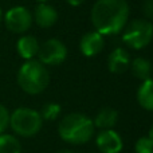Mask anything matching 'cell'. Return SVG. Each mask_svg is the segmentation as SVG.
I'll return each mask as SVG.
<instances>
[{"label": "cell", "instance_id": "6da1fadb", "mask_svg": "<svg viewBox=\"0 0 153 153\" xmlns=\"http://www.w3.org/2000/svg\"><path fill=\"white\" fill-rule=\"evenodd\" d=\"M129 4L126 0H97L90 12L95 31L102 36L117 35L129 20Z\"/></svg>", "mask_w": 153, "mask_h": 153}, {"label": "cell", "instance_id": "7a4b0ae2", "mask_svg": "<svg viewBox=\"0 0 153 153\" xmlns=\"http://www.w3.org/2000/svg\"><path fill=\"white\" fill-rule=\"evenodd\" d=\"M93 120L82 113L66 114L58 124V134L63 141L73 145L89 143L94 136Z\"/></svg>", "mask_w": 153, "mask_h": 153}, {"label": "cell", "instance_id": "3957f363", "mask_svg": "<svg viewBox=\"0 0 153 153\" xmlns=\"http://www.w3.org/2000/svg\"><path fill=\"white\" fill-rule=\"evenodd\" d=\"M18 85L24 93L36 95L43 93L50 83V74L47 67L38 59L26 61L20 66L16 75Z\"/></svg>", "mask_w": 153, "mask_h": 153}, {"label": "cell", "instance_id": "277c9868", "mask_svg": "<svg viewBox=\"0 0 153 153\" xmlns=\"http://www.w3.org/2000/svg\"><path fill=\"white\" fill-rule=\"evenodd\" d=\"M43 126L42 116L38 110L31 108H18L10 113V128L16 136L34 137Z\"/></svg>", "mask_w": 153, "mask_h": 153}, {"label": "cell", "instance_id": "5b68a950", "mask_svg": "<svg viewBox=\"0 0 153 153\" xmlns=\"http://www.w3.org/2000/svg\"><path fill=\"white\" fill-rule=\"evenodd\" d=\"M122 40L128 47L141 50L153 40V23L146 19H134L126 24L122 32Z\"/></svg>", "mask_w": 153, "mask_h": 153}, {"label": "cell", "instance_id": "8992f818", "mask_svg": "<svg viewBox=\"0 0 153 153\" xmlns=\"http://www.w3.org/2000/svg\"><path fill=\"white\" fill-rule=\"evenodd\" d=\"M38 61L45 66H58L62 65L67 58V47L59 39L51 38L39 46Z\"/></svg>", "mask_w": 153, "mask_h": 153}, {"label": "cell", "instance_id": "52a82bcc", "mask_svg": "<svg viewBox=\"0 0 153 153\" xmlns=\"http://www.w3.org/2000/svg\"><path fill=\"white\" fill-rule=\"evenodd\" d=\"M4 24L12 34H24L32 26V13L23 5H15L5 12Z\"/></svg>", "mask_w": 153, "mask_h": 153}, {"label": "cell", "instance_id": "ba28073f", "mask_svg": "<svg viewBox=\"0 0 153 153\" xmlns=\"http://www.w3.org/2000/svg\"><path fill=\"white\" fill-rule=\"evenodd\" d=\"M95 144L101 153H120L124 148V141L114 129L100 130L95 137Z\"/></svg>", "mask_w": 153, "mask_h": 153}, {"label": "cell", "instance_id": "9c48e42d", "mask_svg": "<svg viewBox=\"0 0 153 153\" xmlns=\"http://www.w3.org/2000/svg\"><path fill=\"white\" fill-rule=\"evenodd\" d=\"M105 39L97 31H89L79 40V50L85 56H95L103 50Z\"/></svg>", "mask_w": 153, "mask_h": 153}, {"label": "cell", "instance_id": "30bf717a", "mask_svg": "<svg viewBox=\"0 0 153 153\" xmlns=\"http://www.w3.org/2000/svg\"><path fill=\"white\" fill-rule=\"evenodd\" d=\"M32 20L42 28H50L58 20V11L48 3H39L34 10Z\"/></svg>", "mask_w": 153, "mask_h": 153}, {"label": "cell", "instance_id": "8fae6325", "mask_svg": "<svg viewBox=\"0 0 153 153\" xmlns=\"http://www.w3.org/2000/svg\"><path fill=\"white\" fill-rule=\"evenodd\" d=\"M130 55L124 47H116L108 56V69L113 74H122L130 67Z\"/></svg>", "mask_w": 153, "mask_h": 153}, {"label": "cell", "instance_id": "7c38bea8", "mask_svg": "<svg viewBox=\"0 0 153 153\" xmlns=\"http://www.w3.org/2000/svg\"><path fill=\"white\" fill-rule=\"evenodd\" d=\"M40 43L38 42V39L32 35H23L19 38V40L16 42V51L18 54L26 61L34 59L38 55Z\"/></svg>", "mask_w": 153, "mask_h": 153}, {"label": "cell", "instance_id": "4fadbf2b", "mask_svg": "<svg viewBox=\"0 0 153 153\" xmlns=\"http://www.w3.org/2000/svg\"><path fill=\"white\" fill-rule=\"evenodd\" d=\"M117 121H118V111L113 108L106 106V108H102L97 113V116L93 120V124L98 129L105 130V129H113L116 126Z\"/></svg>", "mask_w": 153, "mask_h": 153}, {"label": "cell", "instance_id": "5bb4252c", "mask_svg": "<svg viewBox=\"0 0 153 153\" xmlns=\"http://www.w3.org/2000/svg\"><path fill=\"white\" fill-rule=\"evenodd\" d=\"M137 102L143 109L153 111V78L143 81L137 90Z\"/></svg>", "mask_w": 153, "mask_h": 153}, {"label": "cell", "instance_id": "9a60e30c", "mask_svg": "<svg viewBox=\"0 0 153 153\" xmlns=\"http://www.w3.org/2000/svg\"><path fill=\"white\" fill-rule=\"evenodd\" d=\"M130 69H132L133 75L140 81H146V79L152 78L153 73V65L149 59L143 58V56H137L130 62Z\"/></svg>", "mask_w": 153, "mask_h": 153}, {"label": "cell", "instance_id": "2e32d148", "mask_svg": "<svg viewBox=\"0 0 153 153\" xmlns=\"http://www.w3.org/2000/svg\"><path fill=\"white\" fill-rule=\"evenodd\" d=\"M0 153H22V144L19 138L10 133L0 134Z\"/></svg>", "mask_w": 153, "mask_h": 153}, {"label": "cell", "instance_id": "e0dca14e", "mask_svg": "<svg viewBox=\"0 0 153 153\" xmlns=\"http://www.w3.org/2000/svg\"><path fill=\"white\" fill-rule=\"evenodd\" d=\"M61 110H62V108L59 103L48 102L43 106L39 113H40V116H42L43 121H55L59 117V114H61Z\"/></svg>", "mask_w": 153, "mask_h": 153}, {"label": "cell", "instance_id": "ac0fdd59", "mask_svg": "<svg viewBox=\"0 0 153 153\" xmlns=\"http://www.w3.org/2000/svg\"><path fill=\"white\" fill-rule=\"evenodd\" d=\"M136 153H153V141L148 136H143L136 141Z\"/></svg>", "mask_w": 153, "mask_h": 153}, {"label": "cell", "instance_id": "d6986e66", "mask_svg": "<svg viewBox=\"0 0 153 153\" xmlns=\"http://www.w3.org/2000/svg\"><path fill=\"white\" fill-rule=\"evenodd\" d=\"M8 126H10V110L0 103V134L5 133Z\"/></svg>", "mask_w": 153, "mask_h": 153}, {"label": "cell", "instance_id": "ffe728a7", "mask_svg": "<svg viewBox=\"0 0 153 153\" xmlns=\"http://www.w3.org/2000/svg\"><path fill=\"white\" fill-rule=\"evenodd\" d=\"M143 13L146 20H153V0H144Z\"/></svg>", "mask_w": 153, "mask_h": 153}, {"label": "cell", "instance_id": "44dd1931", "mask_svg": "<svg viewBox=\"0 0 153 153\" xmlns=\"http://www.w3.org/2000/svg\"><path fill=\"white\" fill-rule=\"evenodd\" d=\"M67 3H69L70 5H73V7H78V5H81V4H83L86 0H66Z\"/></svg>", "mask_w": 153, "mask_h": 153}, {"label": "cell", "instance_id": "7402d4cb", "mask_svg": "<svg viewBox=\"0 0 153 153\" xmlns=\"http://www.w3.org/2000/svg\"><path fill=\"white\" fill-rule=\"evenodd\" d=\"M148 137H149V138H151V140L153 141V124H152L151 129H149V134H148Z\"/></svg>", "mask_w": 153, "mask_h": 153}, {"label": "cell", "instance_id": "603a6c76", "mask_svg": "<svg viewBox=\"0 0 153 153\" xmlns=\"http://www.w3.org/2000/svg\"><path fill=\"white\" fill-rule=\"evenodd\" d=\"M58 153H73V152L69 151V149H63V151H59Z\"/></svg>", "mask_w": 153, "mask_h": 153}, {"label": "cell", "instance_id": "cb8c5ba5", "mask_svg": "<svg viewBox=\"0 0 153 153\" xmlns=\"http://www.w3.org/2000/svg\"><path fill=\"white\" fill-rule=\"evenodd\" d=\"M3 20V11H1V8H0V22Z\"/></svg>", "mask_w": 153, "mask_h": 153}, {"label": "cell", "instance_id": "d4e9b609", "mask_svg": "<svg viewBox=\"0 0 153 153\" xmlns=\"http://www.w3.org/2000/svg\"><path fill=\"white\" fill-rule=\"evenodd\" d=\"M36 1H39V3H47L48 0H36Z\"/></svg>", "mask_w": 153, "mask_h": 153}]
</instances>
